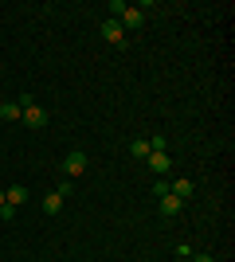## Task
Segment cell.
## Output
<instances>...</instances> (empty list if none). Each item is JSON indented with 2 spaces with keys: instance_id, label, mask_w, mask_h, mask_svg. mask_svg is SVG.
I'll list each match as a JSON object with an SVG mask.
<instances>
[{
  "instance_id": "6da1fadb",
  "label": "cell",
  "mask_w": 235,
  "mask_h": 262,
  "mask_svg": "<svg viewBox=\"0 0 235 262\" xmlns=\"http://www.w3.org/2000/svg\"><path fill=\"white\" fill-rule=\"evenodd\" d=\"M63 172H67V180L71 176H82L87 172V153H82V149H71L67 161H63Z\"/></svg>"
},
{
  "instance_id": "7a4b0ae2",
  "label": "cell",
  "mask_w": 235,
  "mask_h": 262,
  "mask_svg": "<svg viewBox=\"0 0 235 262\" xmlns=\"http://www.w3.org/2000/svg\"><path fill=\"white\" fill-rule=\"evenodd\" d=\"M20 121L28 125V129H44V125H47V110L44 106H24Z\"/></svg>"
},
{
  "instance_id": "3957f363",
  "label": "cell",
  "mask_w": 235,
  "mask_h": 262,
  "mask_svg": "<svg viewBox=\"0 0 235 262\" xmlns=\"http://www.w3.org/2000/svg\"><path fill=\"white\" fill-rule=\"evenodd\" d=\"M102 35H106V43L125 47V32H122V24H118V20H102Z\"/></svg>"
},
{
  "instance_id": "277c9868",
  "label": "cell",
  "mask_w": 235,
  "mask_h": 262,
  "mask_svg": "<svg viewBox=\"0 0 235 262\" xmlns=\"http://www.w3.org/2000/svg\"><path fill=\"white\" fill-rule=\"evenodd\" d=\"M157 200H161V204H157V211H161V215H165V219L180 215V208H184V200H177V196H173V192H165V196H157Z\"/></svg>"
},
{
  "instance_id": "5b68a950",
  "label": "cell",
  "mask_w": 235,
  "mask_h": 262,
  "mask_svg": "<svg viewBox=\"0 0 235 262\" xmlns=\"http://www.w3.org/2000/svg\"><path fill=\"white\" fill-rule=\"evenodd\" d=\"M118 24H122V32H125V28H130V32H137V28L145 24V12H141V8H125L122 16H118Z\"/></svg>"
},
{
  "instance_id": "8992f818",
  "label": "cell",
  "mask_w": 235,
  "mask_h": 262,
  "mask_svg": "<svg viewBox=\"0 0 235 262\" xmlns=\"http://www.w3.org/2000/svg\"><path fill=\"white\" fill-rule=\"evenodd\" d=\"M145 161H149V168H153L157 176H168V168H173V164H168V153H149Z\"/></svg>"
},
{
  "instance_id": "52a82bcc",
  "label": "cell",
  "mask_w": 235,
  "mask_h": 262,
  "mask_svg": "<svg viewBox=\"0 0 235 262\" xmlns=\"http://www.w3.org/2000/svg\"><path fill=\"white\" fill-rule=\"evenodd\" d=\"M4 200H8L12 208H20V204H28V188H24V184H12L8 192H4Z\"/></svg>"
},
{
  "instance_id": "ba28073f",
  "label": "cell",
  "mask_w": 235,
  "mask_h": 262,
  "mask_svg": "<svg viewBox=\"0 0 235 262\" xmlns=\"http://www.w3.org/2000/svg\"><path fill=\"white\" fill-rule=\"evenodd\" d=\"M44 211L47 215H59V211H63V196H59V192H47L44 196Z\"/></svg>"
},
{
  "instance_id": "9c48e42d",
  "label": "cell",
  "mask_w": 235,
  "mask_h": 262,
  "mask_svg": "<svg viewBox=\"0 0 235 262\" xmlns=\"http://www.w3.org/2000/svg\"><path fill=\"white\" fill-rule=\"evenodd\" d=\"M24 110L16 106V102H0V121H20Z\"/></svg>"
},
{
  "instance_id": "30bf717a",
  "label": "cell",
  "mask_w": 235,
  "mask_h": 262,
  "mask_svg": "<svg viewBox=\"0 0 235 262\" xmlns=\"http://www.w3.org/2000/svg\"><path fill=\"white\" fill-rule=\"evenodd\" d=\"M168 192H173L177 200H188V196H192V180H173V184H168Z\"/></svg>"
},
{
  "instance_id": "8fae6325",
  "label": "cell",
  "mask_w": 235,
  "mask_h": 262,
  "mask_svg": "<svg viewBox=\"0 0 235 262\" xmlns=\"http://www.w3.org/2000/svg\"><path fill=\"white\" fill-rule=\"evenodd\" d=\"M130 153H134L137 161H145V157H149V141H145V137H134V145H130Z\"/></svg>"
},
{
  "instance_id": "7c38bea8",
  "label": "cell",
  "mask_w": 235,
  "mask_h": 262,
  "mask_svg": "<svg viewBox=\"0 0 235 262\" xmlns=\"http://www.w3.org/2000/svg\"><path fill=\"white\" fill-rule=\"evenodd\" d=\"M0 219H4V223H12V219H16V208H12V204H0Z\"/></svg>"
},
{
  "instance_id": "4fadbf2b",
  "label": "cell",
  "mask_w": 235,
  "mask_h": 262,
  "mask_svg": "<svg viewBox=\"0 0 235 262\" xmlns=\"http://www.w3.org/2000/svg\"><path fill=\"white\" fill-rule=\"evenodd\" d=\"M125 8H130V4H122V0H110V12H114L110 20H118V16H122V12H125Z\"/></svg>"
},
{
  "instance_id": "5bb4252c",
  "label": "cell",
  "mask_w": 235,
  "mask_h": 262,
  "mask_svg": "<svg viewBox=\"0 0 235 262\" xmlns=\"http://www.w3.org/2000/svg\"><path fill=\"white\" fill-rule=\"evenodd\" d=\"M153 192H157V196H165V192H168V176H161V180H157Z\"/></svg>"
},
{
  "instance_id": "9a60e30c",
  "label": "cell",
  "mask_w": 235,
  "mask_h": 262,
  "mask_svg": "<svg viewBox=\"0 0 235 262\" xmlns=\"http://www.w3.org/2000/svg\"><path fill=\"white\" fill-rule=\"evenodd\" d=\"M196 262H216V258H212V254H196Z\"/></svg>"
},
{
  "instance_id": "2e32d148",
  "label": "cell",
  "mask_w": 235,
  "mask_h": 262,
  "mask_svg": "<svg viewBox=\"0 0 235 262\" xmlns=\"http://www.w3.org/2000/svg\"><path fill=\"white\" fill-rule=\"evenodd\" d=\"M0 204H8V200H4V188H0Z\"/></svg>"
}]
</instances>
